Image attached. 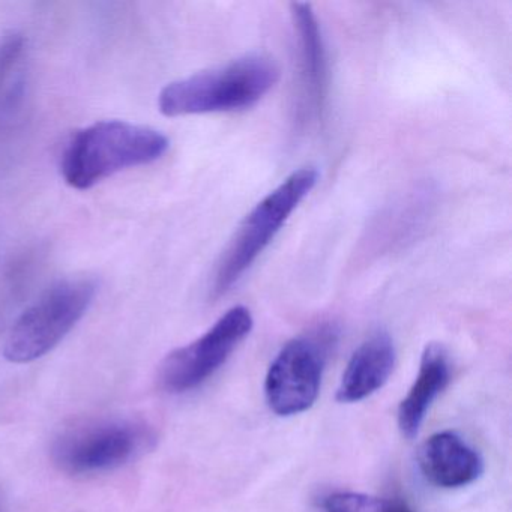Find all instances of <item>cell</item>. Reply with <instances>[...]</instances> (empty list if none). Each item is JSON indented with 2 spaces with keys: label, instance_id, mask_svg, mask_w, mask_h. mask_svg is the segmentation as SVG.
I'll return each instance as SVG.
<instances>
[{
  "label": "cell",
  "instance_id": "cell-11",
  "mask_svg": "<svg viewBox=\"0 0 512 512\" xmlns=\"http://www.w3.org/2000/svg\"><path fill=\"white\" fill-rule=\"evenodd\" d=\"M451 380V364L445 347L428 344L421 356L418 377L398 407V427L403 436H418L428 410Z\"/></svg>",
  "mask_w": 512,
  "mask_h": 512
},
{
  "label": "cell",
  "instance_id": "cell-4",
  "mask_svg": "<svg viewBox=\"0 0 512 512\" xmlns=\"http://www.w3.org/2000/svg\"><path fill=\"white\" fill-rule=\"evenodd\" d=\"M97 284L91 278H68L43 293L16 320L4 346L14 364H29L52 352L82 320L94 302Z\"/></svg>",
  "mask_w": 512,
  "mask_h": 512
},
{
  "label": "cell",
  "instance_id": "cell-6",
  "mask_svg": "<svg viewBox=\"0 0 512 512\" xmlns=\"http://www.w3.org/2000/svg\"><path fill=\"white\" fill-rule=\"evenodd\" d=\"M253 326V314L247 307L230 308L202 337L164 358L158 373L161 386L172 394L196 389L226 364Z\"/></svg>",
  "mask_w": 512,
  "mask_h": 512
},
{
  "label": "cell",
  "instance_id": "cell-12",
  "mask_svg": "<svg viewBox=\"0 0 512 512\" xmlns=\"http://www.w3.org/2000/svg\"><path fill=\"white\" fill-rule=\"evenodd\" d=\"M25 91V40L13 32L0 40V122L10 121L22 110Z\"/></svg>",
  "mask_w": 512,
  "mask_h": 512
},
{
  "label": "cell",
  "instance_id": "cell-1",
  "mask_svg": "<svg viewBox=\"0 0 512 512\" xmlns=\"http://www.w3.org/2000/svg\"><path fill=\"white\" fill-rule=\"evenodd\" d=\"M169 148V139L154 128L101 121L77 131L68 140L61 172L70 187L89 190L116 173L155 163Z\"/></svg>",
  "mask_w": 512,
  "mask_h": 512
},
{
  "label": "cell",
  "instance_id": "cell-7",
  "mask_svg": "<svg viewBox=\"0 0 512 512\" xmlns=\"http://www.w3.org/2000/svg\"><path fill=\"white\" fill-rule=\"evenodd\" d=\"M329 335L293 338L278 352L265 379L269 409L278 416L307 412L319 397L328 358Z\"/></svg>",
  "mask_w": 512,
  "mask_h": 512
},
{
  "label": "cell",
  "instance_id": "cell-5",
  "mask_svg": "<svg viewBox=\"0 0 512 512\" xmlns=\"http://www.w3.org/2000/svg\"><path fill=\"white\" fill-rule=\"evenodd\" d=\"M151 430L128 419H98L62 431L52 445L56 466L70 475L109 472L151 446Z\"/></svg>",
  "mask_w": 512,
  "mask_h": 512
},
{
  "label": "cell",
  "instance_id": "cell-8",
  "mask_svg": "<svg viewBox=\"0 0 512 512\" xmlns=\"http://www.w3.org/2000/svg\"><path fill=\"white\" fill-rule=\"evenodd\" d=\"M290 11L298 41L302 110L308 116H319L328 94V58L322 29L310 4L295 2Z\"/></svg>",
  "mask_w": 512,
  "mask_h": 512
},
{
  "label": "cell",
  "instance_id": "cell-2",
  "mask_svg": "<svg viewBox=\"0 0 512 512\" xmlns=\"http://www.w3.org/2000/svg\"><path fill=\"white\" fill-rule=\"evenodd\" d=\"M280 79V67L266 55H247L214 70L169 83L158 97L164 116L235 112L259 103Z\"/></svg>",
  "mask_w": 512,
  "mask_h": 512
},
{
  "label": "cell",
  "instance_id": "cell-9",
  "mask_svg": "<svg viewBox=\"0 0 512 512\" xmlns=\"http://www.w3.org/2000/svg\"><path fill=\"white\" fill-rule=\"evenodd\" d=\"M419 469L430 484L439 488H461L473 484L484 473L481 454L455 431H439L422 443Z\"/></svg>",
  "mask_w": 512,
  "mask_h": 512
},
{
  "label": "cell",
  "instance_id": "cell-13",
  "mask_svg": "<svg viewBox=\"0 0 512 512\" xmlns=\"http://www.w3.org/2000/svg\"><path fill=\"white\" fill-rule=\"evenodd\" d=\"M325 512H413L406 503L355 491H335L322 502Z\"/></svg>",
  "mask_w": 512,
  "mask_h": 512
},
{
  "label": "cell",
  "instance_id": "cell-3",
  "mask_svg": "<svg viewBox=\"0 0 512 512\" xmlns=\"http://www.w3.org/2000/svg\"><path fill=\"white\" fill-rule=\"evenodd\" d=\"M317 179L319 172L314 167L295 170L251 209L218 262L212 281L215 298L226 295L241 280L274 241L299 203L316 187Z\"/></svg>",
  "mask_w": 512,
  "mask_h": 512
},
{
  "label": "cell",
  "instance_id": "cell-10",
  "mask_svg": "<svg viewBox=\"0 0 512 512\" xmlns=\"http://www.w3.org/2000/svg\"><path fill=\"white\" fill-rule=\"evenodd\" d=\"M395 346L391 335L376 332L353 353L337 389L340 403H358L376 394L388 382L395 367Z\"/></svg>",
  "mask_w": 512,
  "mask_h": 512
}]
</instances>
